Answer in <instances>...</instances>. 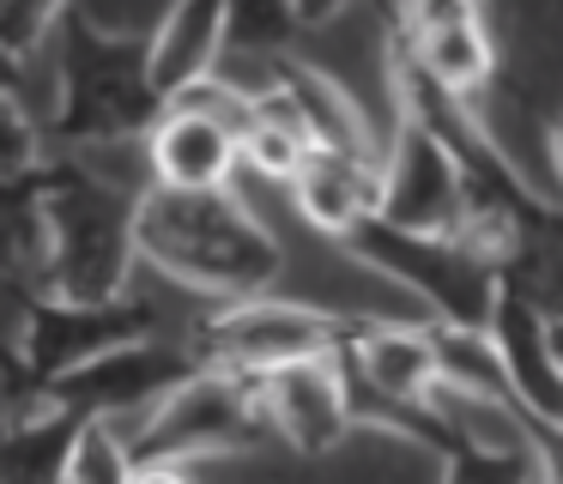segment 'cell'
Wrapping results in <instances>:
<instances>
[{
  "instance_id": "7",
  "label": "cell",
  "mask_w": 563,
  "mask_h": 484,
  "mask_svg": "<svg viewBox=\"0 0 563 484\" xmlns=\"http://www.w3.org/2000/svg\"><path fill=\"white\" fill-rule=\"evenodd\" d=\"M158 333V315L128 290V297H110V302H67V297H37L31 290V309H25V327H19V345H13V363L0 370V382L13 387L7 399H25V394H43L49 382L86 370V363L110 358L122 345H140V339Z\"/></svg>"
},
{
  "instance_id": "24",
  "label": "cell",
  "mask_w": 563,
  "mask_h": 484,
  "mask_svg": "<svg viewBox=\"0 0 563 484\" xmlns=\"http://www.w3.org/2000/svg\"><path fill=\"white\" fill-rule=\"evenodd\" d=\"M0 97H13V103L25 97V67L13 55H0Z\"/></svg>"
},
{
  "instance_id": "26",
  "label": "cell",
  "mask_w": 563,
  "mask_h": 484,
  "mask_svg": "<svg viewBox=\"0 0 563 484\" xmlns=\"http://www.w3.org/2000/svg\"><path fill=\"white\" fill-rule=\"evenodd\" d=\"M545 351H551V363H558V375H563V315H545Z\"/></svg>"
},
{
  "instance_id": "10",
  "label": "cell",
  "mask_w": 563,
  "mask_h": 484,
  "mask_svg": "<svg viewBox=\"0 0 563 484\" xmlns=\"http://www.w3.org/2000/svg\"><path fill=\"white\" fill-rule=\"evenodd\" d=\"M382 31H388V55L454 103H478L497 79V43H490V24L478 7L424 0V7L388 12Z\"/></svg>"
},
{
  "instance_id": "3",
  "label": "cell",
  "mask_w": 563,
  "mask_h": 484,
  "mask_svg": "<svg viewBox=\"0 0 563 484\" xmlns=\"http://www.w3.org/2000/svg\"><path fill=\"white\" fill-rule=\"evenodd\" d=\"M37 206H43L37 297H67V302L128 297V278L140 266L134 254L140 194L115 188L86 157L49 152L37 169Z\"/></svg>"
},
{
  "instance_id": "17",
  "label": "cell",
  "mask_w": 563,
  "mask_h": 484,
  "mask_svg": "<svg viewBox=\"0 0 563 484\" xmlns=\"http://www.w3.org/2000/svg\"><path fill=\"white\" fill-rule=\"evenodd\" d=\"M316 157V145H309L303 121L291 116V103H285L279 91H261L249 97V121H243V164L261 169L267 182H285L291 188L297 176H303V164Z\"/></svg>"
},
{
  "instance_id": "12",
  "label": "cell",
  "mask_w": 563,
  "mask_h": 484,
  "mask_svg": "<svg viewBox=\"0 0 563 484\" xmlns=\"http://www.w3.org/2000/svg\"><path fill=\"white\" fill-rule=\"evenodd\" d=\"M255 406L267 436H279L291 454L321 460L352 436V394H345V363L340 358H316V363H291L255 382Z\"/></svg>"
},
{
  "instance_id": "29",
  "label": "cell",
  "mask_w": 563,
  "mask_h": 484,
  "mask_svg": "<svg viewBox=\"0 0 563 484\" xmlns=\"http://www.w3.org/2000/svg\"><path fill=\"white\" fill-rule=\"evenodd\" d=\"M0 418H7V411H0Z\"/></svg>"
},
{
  "instance_id": "9",
  "label": "cell",
  "mask_w": 563,
  "mask_h": 484,
  "mask_svg": "<svg viewBox=\"0 0 563 484\" xmlns=\"http://www.w3.org/2000/svg\"><path fill=\"white\" fill-rule=\"evenodd\" d=\"M376 218L406 237H466V176L449 157V145L424 121L394 109V128L382 140V182H376Z\"/></svg>"
},
{
  "instance_id": "8",
  "label": "cell",
  "mask_w": 563,
  "mask_h": 484,
  "mask_svg": "<svg viewBox=\"0 0 563 484\" xmlns=\"http://www.w3.org/2000/svg\"><path fill=\"white\" fill-rule=\"evenodd\" d=\"M249 97L231 79H207L170 97L146 133V169L158 194H224L243 169Z\"/></svg>"
},
{
  "instance_id": "19",
  "label": "cell",
  "mask_w": 563,
  "mask_h": 484,
  "mask_svg": "<svg viewBox=\"0 0 563 484\" xmlns=\"http://www.w3.org/2000/svg\"><path fill=\"white\" fill-rule=\"evenodd\" d=\"M545 460L539 448H449L442 454V479L437 484H539Z\"/></svg>"
},
{
  "instance_id": "11",
  "label": "cell",
  "mask_w": 563,
  "mask_h": 484,
  "mask_svg": "<svg viewBox=\"0 0 563 484\" xmlns=\"http://www.w3.org/2000/svg\"><path fill=\"white\" fill-rule=\"evenodd\" d=\"M195 370L200 363H195V351H188V339H158L152 333V339H140V345L110 351V358L86 363V370L62 375V382H49L43 394H25V399H49V406L74 411L79 424H122V418L152 411Z\"/></svg>"
},
{
  "instance_id": "13",
  "label": "cell",
  "mask_w": 563,
  "mask_h": 484,
  "mask_svg": "<svg viewBox=\"0 0 563 484\" xmlns=\"http://www.w3.org/2000/svg\"><path fill=\"white\" fill-rule=\"evenodd\" d=\"M485 339L503 363L515 411L533 424V436H563V375L545 351V309L533 297H521L509 278H497V302H490Z\"/></svg>"
},
{
  "instance_id": "18",
  "label": "cell",
  "mask_w": 563,
  "mask_h": 484,
  "mask_svg": "<svg viewBox=\"0 0 563 484\" xmlns=\"http://www.w3.org/2000/svg\"><path fill=\"white\" fill-rule=\"evenodd\" d=\"M37 273H43L37 176L0 182V285H37Z\"/></svg>"
},
{
  "instance_id": "22",
  "label": "cell",
  "mask_w": 563,
  "mask_h": 484,
  "mask_svg": "<svg viewBox=\"0 0 563 484\" xmlns=\"http://www.w3.org/2000/svg\"><path fill=\"white\" fill-rule=\"evenodd\" d=\"M49 145H43V128L25 116V103L0 97V182H25L43 169Z\"/></svg>"
},
{
  "instance_id": "6",
  "label": "cell",
  "mask_w": 563,
  "mask_h": 484,
  "mask_svg": "<svg viewBox=\"0 0 563 484\" xmlns=\"http://www.w3.org/2000/svg\"><path fill=\"white\" fill-rule=\"evenodd\" d=\"M122 436L134 466H195V460L255 448L267 436V424H261V406H255V382L224 370H195L152 411H140V424Z\"/></svg>"
},
{
  "instance_id": "25",
  "label": "cell",
  "mask_w": 563,
  "mask_h": 484,
  "mask_svg": "<svg viewBox=\"0 0 563 484\" xmlns=\"http://www.w3.org/2000/svg\"><path fill=\"white\" fill-rule=\"evenodd\" d=\"M545 157H551V176H558V194H563V121H551V133H545Z\"/></svg>"
},
{
  "instance_id": "1",
  "label": "cell",
  "mask_w": 563,
  "mask_h": 484,
  "mask_svg": "<svg viewBox=\"0 0 563 484\" xmlns=\"http://www.w3.org/2000/svg\"><path fill=\"white\" fill-rule=\"evenodd\" d=\"M134 254L170 285L219 302L267 297L285 273V242L255 218L236 188L224 194H140Z\"/></svg>"
},
{
  "instance_id": "27",
  "label": "cell",
  "mask_w": 563,
  "mask_h": 484,
  "mask_svg": "<svg viewBox=\"0 0 563 484\" xmlns=\"http://www.w3.org/2000/svg\"><path fill=\"white\" fill-rule=\"evenodd\" d=\"M7 363H13V351H7V345H0V370H7Z\"/></svg>"
},
{
  "instance_id": "23",
  "label": "cell",
  "mask_w": 563,
  "mask_h": 484,
  "mask_svg": "<svg viewBox=\"0 0 563 484\" xmlns=\"http://www.w3.org/2000/svg\"><path fill=\"white\" fill-rule=\"evenodd\" d=\"M128 484H195V472L188 466H134Z\"/></svg>"
},
{
  "instance_id": "14",
  "label": "cell",
  "mask_w": 563,
  "mask_h": 484,
  "mask_svg": "<svg viewBox=\"0 0 563 484\" xmlns=\"http://www.w3.org/2000/svg\"><path fill=\"white\" fill-rule=\"evenodd\" d=\"M146 67H152V85H158L164 103L195 91V85H207V79H219V67H224V7H212V0H183V7H170L146 31Z\"/></svg>"
},
{
  "instance_id": "21",
  "label": "cell",
  "mask_w": 563,
  "mask_h": 484,
  "mask_svg": "<svg viewBox=\"0 0 563 484\" xmlns=\"http://www.w3.org/2000/svg\"><path fill=\"white\" fill-rule=\"evenodd\" d=\"M62 12L55 0H0V55H13L19 67L55 48V31H62Z\"/></svg>"
},
{
  "instance_id": "20",
  "label": "cell",
  "mask_w": 563,
  "mask_h": 484,
  "mask_svg": "<svg viewBox=\"0 0 563 484\" xmlns=\"http://www.w3.org/2000/svg\"><path fill=\"white\" fill-rule=\"evenodd\" d=\"M134 479V454H128L122 424H86L67 460V484H128Z\"/></svg>"
},
{
  "instance_id": "16",
  "label": "cell",
  "mask_w": 563,
  "mask_h": 484,
  "mask_svg": "<svg viewBox=\"0 0 563 484\" xmlns=\"http://www.w3.org/2000/svg\"><path fill=\"white\" fill-rule=\"evenodd\" d=\"M376 182H382V157H333L316 152L303 164V176L291 182V206L303 212L309 230H321L328 242H345L369 212H376Z\"/></svg>"
},
{
  "instance_id": "15",
  "label": "cell",
  "mask_w": 563,
  "mask_h": 484,
  "mask_svg": "<svg viewBox=\"0 0 563 484\" xmlns=\"http://www.w3.org/2000/svg\"><path fill=\"white\" fill-rule=\"evenodd\" d=\"M0 411V484H67V460L86 424L49 399H7Z\"/></svg>"
},
{
  "instance_id": "28",
  "label": "cell",
  "mask_w": 563,
  "mask_h": 484,
  "mask_svg": "<svg viewBox=\"0 0 563 484\" xmlns=\"http://www.w3.org/2000/svg\"><path fill=\"white\" fill-rule=\"evenodd\" d=\"M539 484H558V479H551V472H539Z\"/></svg>"
},
{
  "instance_id": "5",
  "label": "cell",
  "mask_w": 563,
  "mask_h": 484,
  "mask_svg": "<svg viewBox=\"0 0 563 484\" xmlns=\"http://www.w3.org/2000/svg\"><path fill=\"white\" fill-rule=\"evenodd\" d=\"M352 261H364L369 273L394 278L400 290H412L424 302V321L454 327V333H485L490 302H497V266L466 242L442 237H406V230L382 224L376 212L340 242Z\"/></svg>"
},
{
  "instance_id": "2",
  "label": "cell",
  "mask_w": 563,
  "mask_h": 484,
  "mask_svg": "<svg viewBox=\"0 0 563 484\" xmlns=\"http://www.w3.org/2000/svg\"><path fill=\"white\" fill-rule=\"evenodd\" d=\"M164 116V97L146 67V36H122L91 12L67 7L55 31V109L43 145L49 152H98V145H134Z\"/></svg>"
},
{
  "instance_id": "4",
  "label": "cell",
  "mask_w": 563,
  "mask_h": 484,
  "mask_svg": "<svg viewBox=\"0 0 563 484\" xmlns=\"http://www.w3.org/2000/svg\"><path fill=\"white\" fill-rule=\"evenodd\" d=\"M357 315L321 309L303 297H249V302H219V309L200 315V327L188 333L200 370H224L261 382L273 370H291V363H316V358H340L345 339H352Z\"/></svg>"
}]
</instances>
